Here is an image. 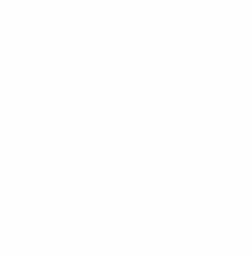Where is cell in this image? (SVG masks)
I'll return each instance as SVG.
<instances>
[]
</instances>
